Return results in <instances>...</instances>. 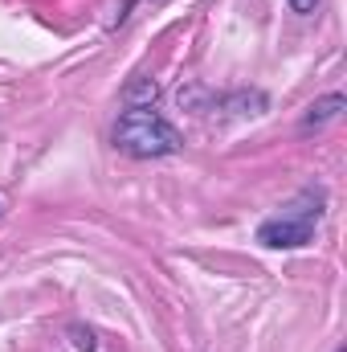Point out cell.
<instances>
[{"mask_svg": "<svg viewBox=\"0 0 347 352\" xmlns=\"http://www.w3.org/2000/svg\"><path fill=\"white\" fill-rule=\"evenodd\" d=\"M115 144L127 152V156H139V160H152V156H172L180 148V135L176 127L152 107H127L115 123Z\"/></svg>", "mask_w": 347, "mask_h": 352, "instance_id": "6da1fadb", "label": "cell"}, {"mask_svg": "<svg viewBox=\"0 0 347 352\" xmlns=\"http://www.w3.org/2000/svg\"><path fill=\"white\" fill-rule=\"evenodd\" d=\"M319 217H323V192H315V188H307V192H298L278 217H270V221H261L258 230V242L261 246H274V250H290V246H307L311 238H315V226H319Z\"/></svg>", "mask_w": 347, "mask_h": 352, "instance_id": "7a4b0ae2", "label": "cell"}, {"mask_svg": "<svg viewBox=\"0 0 347 352\" xmlns=\"http://www.w3.org/2000/svg\"><path fill=\"white\" fill-rule=\"evenodd\" d=\"M339 111H344V94H331V98H323V102H315V107H311V115H307V127H319V123L335 119Z\"/></svg>", "mask_w": 347, "mask_h": 352, "instance_id": "3957f363", "label": "cell"}, {"mask_svg": "<svg viewBox=\"0 0 347 352\" xmlns=\"http://www.w3.org/2000/svg\"><path fill=\"white\" fill-rule=\"evenodd\" d=\"M74 344H78V352H94V336H90V332H78Z\"/></svg>", "mask_w": 347, "mask_h": 352, "instance_id": "277c9868", "label": "cell"}, {"mask_svg": "<svg viewBox=\"0 0 347 352\" xmlns=\"http://www.w3.org/2000/svg\"><path fill=\"white\" fill-rule=\"evenodd\" d=\"M315 4H319V0H290L294 12H315Z\"/></svg>", "mask_w": 347, "mask_h": 352, "instance_id": "5b68a950", "label": "cell"}]
</instances>
